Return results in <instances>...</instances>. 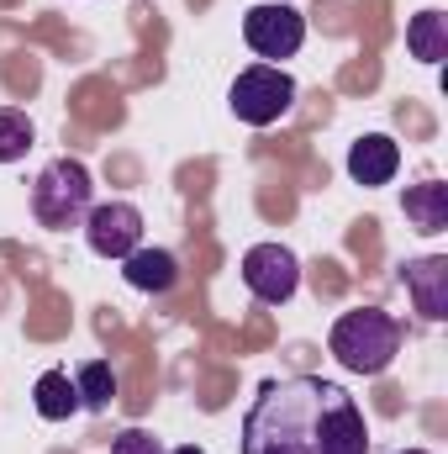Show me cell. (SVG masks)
Wrapping results in <instances>:
<instances>
[{
	"mask_svg": "<svg viewBox=\"0 0 448 454\" xmlns=\"http://www.w3.org/2000/svg\"><path fill=\"white\" fill-rule=\"evenodd\" d=\"M243 37H248V48L259 59L285 69V59H296L301 43H306V16L296 5H285V0H269V5H253L243 16Z\"/></svg>",
	"mask_w": 448,
	"mask_h": 454,
	"instance_id": "5",
	"label": "cell"
},
{
	"mask_svg": "<svg viewBox=\"0 0 448 454\" xmlns=\"http://www.w3.org/2000/svg\"><path fill=\"white\" fill-rule=\"evenodd\" d=\"M169 454H206L201 444H180V450H169Z\"/></svg>",
	"mask_w": 448,
	"mask_h": 454,
	"instance_id": "17",
	"label": "cell"
},
{
	"mask_svg": "<svg viewBox=\"0 0 448 454\" xmlns=\"http://www.w3.org/2000/svg\"><path fill=\"white\" fill-rule=\"evenodd\" d=\"M32 407H37V418H48V423H69L74 412H85L69 370H42L37 386H32Z\"/></svg>",
	"mask_w": 448,
	"mask_h": 454,
	"instance_id": "11",
	"label": "cell"
},
{
	"mask_svg": "<svg viewBox=\"0 0 448 454\" xmlns=\"http://www.w3.org/2000/svg\"><path fill=\"white\" fill-rule=\"evenodd\" d=\"M85 243H90V254H101V259H127L137 243H143V212L132 207V201H106V207H90V217H85Z\"/></svg>",
	"mask_w": 448,
	"mask_h": 454,
	"instance_id": "7",
	"label": "cell"
},
{
	"mask_svg": "<svg viewBox=\"0 0 448 454\" xmlns=\"http://www.w3.org/2000/svg\"><path fill=\"white\" fill-rule=\"evenodd\" d=\"M401 280H406L412 307H417L428 323H444V317H448V259H444V254L406 259V264H401Z\"/></svg>",
	"mask_w": 448,
	"mask_h": 454,
	"instance_id": "8",
	"label": "cell"
},
{
	"mask_svg": "<svg viewBox=\"0 0 448 454\" xmlns=\"http://www.w3.org/2000/svg\"><path fill=\"white\" fill-rule=\"evenodd\" d=\"M27 148H32V121H27V112L0 106V164L27 159Z\"/></svg>",
	"mask_w": 448,
	"mask_h": 454,
	"instance_id": "15",
	"label": "cell"
},
{
	"mask_svg": "<svg viewBox=\"0 0 448 454\" xmlns=\"http://www.w3.org/2000/svg\"><path fill=\"white\" fill-rule=\"evenodd\" d=\"M227 106H232L237 121H248V127H274L280 116L296 106V80L280 64H253V69H243L232 80Z\"/></svg>",
	"mask_w": 448,
	"mask_h": 454,
	"instance_id": "4",
	"label": "cell"
},
{
	"mask_svg": "<svg viewBox=\"0 0 448 454\" xmlns=\"http://www.w3.org/2000/svg\"><path fill=\"white\" fill-rule=\"evenodd\" d=\"M243 286L264 301V307H285L301 286V259L285 243H253L243 254Z\"/></svg>",
	"mask_w": 448,
	"mask_h": 454,
	"instance_id": "6",
	"label": "cell"
},
{
	"mask_svg": "<svg viewBox=\"0 0 448 454\" xmlns=\"http://www.w3.org/2000/svg\"><path fill=\"white\" fill-rule=\"evenodd\" d=\"M243 454H369V423L337 380H264L243 418Z\"/></svg>",
	"mask_w": 448,
	"mask_h": 454,
	"instance_id": "1",
	"label": "cell"
},
{
	"mask_svg": "<svg viewBox=\"0 0 448 454\" xmlns=\"http://www.w3.org/2000/svg\"><path fill=\"white\" fill-rule=\"evenodd\" d=\"M74 391H80V407H85V412H106L116 402V370L106 359L80 364V370H74Z\"/></svg>",
	"mask_w": 448,
	"mask_h": 454,
	"instance_id": "14",
	"label": "cell"
},
{
	"mask_svg": "<svg viewBox=\"0 0 448 454\" xmlns=\"http://www.w3.org/2000/svg\"><path fill=\"white\" fill-rule=\"evenodd\" d=\"M401 454H428V450H401Z\"/></svg>",
	"mask_w": 448,
	"mask_h": 454,
	"instance_id": "18",
	"label": "cell"
},
{
	"mask_svg": "<svg viewBox=\"0 0 448 454\" xmlns=\"http://www.w3.org/2000/svg\"><path fill=\"white\" fill-rule=\"evenodd\" d=\"M121 280H127L132 291L164 296V291L180 286V259H174L169 248H148V243H137V248L121 259Z\"/></svg>",
	"mask_w": 448,
	"mask_h": 454,
	"instance_id": "10",
	"label": "cell"
},
{
	"mask_svg": "<svg viewBox=\"0 0 448 454\" xmlns=\"http://www.w3.org/2000/svg\"><path fill=\"white\" fill-rule=\"evenodd\" d=\"M406 48L422 64H444L448 59V16L444 11H417L406 21Z\"/></svg>",
	"mask_w": 448,
	"mask_h": 454,
	"instance_id": "13",
	"label": "cell"
},
{
	"mask_svg": "<svg viewBox=\"0 0 448 454\" xmlns=\"http://www.w3.org/2000/svg\"><path fill=\"white\" fill-rule=\"evenodd\" d=\"M112 454H169V450H164L148 428H121L112 439Z\"/></svg>",
	"mask_w": 448,
	"mask_h": 454,
	"instance_id": "16",
	"label": "cell"
},
{
	"mask_svg": "<svg viewBox=\"0 0 448 454\" xmlns=\"http://www.w3.org/2000/svg\"><path fill=\"white\" fill-rule=\"evenodd\" d=\"M396 169H401V148H396V137H385V132H364V137L348 148V175H353V185H390Z\"/></svg>",
	"mask_w": 448,
	"mask_h": 454,
	"instance_id": "9",
	"label": "cell"
},
{
	"mask_svg": "<svg viewBox=\"0 0 448 454\" xmlns=\"http://www.w3.org/2000/svg\"><path fill=\"white\" fill-rule=\"evenodd\" d=\"M401 212H406V223L417 227V232H448V185H444V180L406 185Z\"/></svg>",
	"mask_w": 448,
	"mask_h": 454,
	"instance_id": "12",
	"label": "cell"
},
{
	"mask_svg": "<svg viewBox=\"0 0 448 454\" xmlns=\"http://www.w3.org/2000/svg\"><path fill=\"white\" fill-rule=\"evenodd\" d=\"M333 359L348 375H380L390 370V359L401 354V323L380 307H359V312H343L328 333Z\"/></svg>",
	"mask_w": 448,
	"mask_h": 454,
	"instance_id": "2",
	"label": "cell"
},
{
	"mask_svg": "<svg viewBox=\"0 0 448 454\" xmlns=\"http://www.w3.org/2000/svg\"><path fill=\"white\" fill-rule=\"evenodd\" d=\"M90 196H96L90 169L80 159H53L32 185V217L48 232H69V227H80L90 217V207H96Z\"/></svg>",
	"mask_w": 448,
	"mask_h": 454,
	"instance_id": "3",
	"label": "cell"
}]
</instances>
